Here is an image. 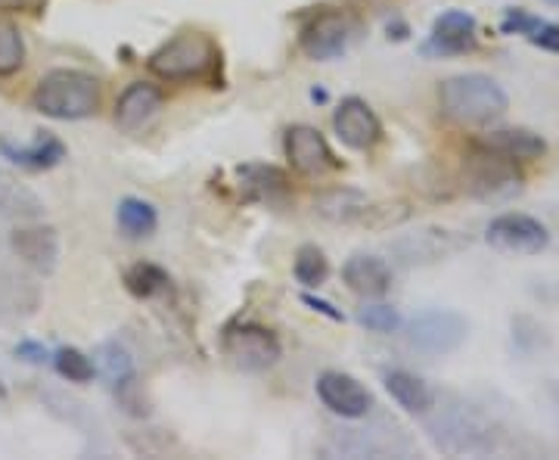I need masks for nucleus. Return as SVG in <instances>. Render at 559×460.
Segmentation results:
<instances>
[{"label": "nucleus", "instance_id": "cd10ccee", "mask_svg": "<svg viewBox=\"0 0 559 460\" xmlns=\"http://www.w3.org/2000/svg\"><path fill=\"white\" fill-rule=\"evenodd\" d=\"M16 355H20L22 361H28V364H44V361H50L47 349L38 345V342H20V345H16Z\"/></svg>", "mask_w": 559, "mask_h": 460}, {"label": "nucleus", "instance_id": "f03ea898", "mask_svg": "<svg viewBox=\"0 0 559 460\" xmlns=\"http://www.w3.org/2000/svg\"><path fill=\"white\" fill-rule=\"evenodd\" d=\"M162 81H215L221 69L218 40L197 28H183L146 60Z\"/></svg>", "mask_w": 559, "mask_h": 460}, {"label": "nucleus", "instance_id": "bb28decb", "mask_svg": "<svg viewBox=\"0 0 559 460\" xmlns=\"http://www.w3.org/2000/svg\"><path fill=\"white\" fill-rule=\"evenodd\" d=\"M47 0H0V13H44Z\"/></svg>", "mask_w": 559, "mask_h": 460}, {"label": "nucleus", "instance_id": "1a4fd4ad", "mask_svg": "<svg viewBox=\"0 0 559 460\" xmlns=\"http://www.w3.org/2000/svg\"><path fill=\"white\" fill-rule=\"evenodd\" d=\"M479 47V25L466 10H448L432 22V35L423 54L429 57H463Z\"/></svg>", "mask_w": 559, "mask_h": 460}, {"label": "nucleus", "instance_id": "0eeeda50", "mask_svg": "<svg viewBox=\"0 0 559 460\" xmlns=\"http://www.w3.org/2000/svg\"><path fill=\"white\" fill-rule=\"evenodd\" d=\"M318 399L323 401V408L336 417L345 421H360L370 414L373 408V396L370 389L360 380H355L352 374L342 370H326L318 377Z\"/></svg>", "mask_w": 559, "mask_h": 460}, {"label": "nucleus", "instance_id": "7ed1b4c3", "mask_svg": "<svg viewBox=\"0 0 559 460\" xmlns=\"http://www.w3.org/2000/svg\"><path fill=\"white\" fill-rule=\"evenodd\" d=\"M441 113L460 125H491L507 116L510 101L498 81L488 75H454L439 84Z\"/></svg>", "mask_w": 559, "mask_h": 460}, {"label": "nucleus", "instance_id": "39448f33", "mask_svg": "<svg viewBox=\"0 0 559 460\" xmlns=\"http://www.w3.org/2000/svg\"><path fill=\"white\" fill-rule=\"evenodd\" d=\"M224 355L234 361L240 370L259 374L274 367L283 355L277 333L261 323H237L224 333Z\"/></svg>", "mask_w": 559, "mask_h": 460}, {"label": "nucleus", "instance_id": "9d476101", "mask_svg": "<svg viewBox=\"0 0 559 460\" xmlns=\"http://www.w3.org/2000/svg\"><path fill=\"white\" fill-rule=\"evenodd\" d=\"M333 128L348 150H373L382 141V121L380 116L367 106L360 97H345L333 113Z\"/></svg>", "mask_w": 559, "mask_h": 460}, {"label": "nucleus", "instance_id": "b1692460", "mask_svg": "<svg viewBox=\"0 0 559 460\" xmlns=\"http://www.w3.org/2000/svg\"><path fill=\"white\" fill-rule=\"evenodd\" d=\"M53 367L60 374L62 380L69 382H91L97 377V367H94V358H87L81 349L75 345H62L53 352Z\"/></svg>", "mask_w": 559, "mask_h": 460}, {"label": "nucleus", "instance_id": "9b49d317", "mask_svg": "<svg viewBox=\"0 0 559 460\" xmlns=\"http://www.w3.org/2000/svg\"><path fill=\"white\" fill-rule=\"evenodd\" d=\"M466 333H469V323L466 318H460L457 311H426L411 323V342L432 355L454 352L460 342L466 340Z\"/></svg>", "mask_w": 559, "mask_h": 460}, {"label": "nucleus", "instance_id": "aec40b11", "mask_svg": "<svg viewBox=\"0 0 559 460\" xmlns=\"http://www.w3.org/2000/svg\"><path fill=\"white\" fill-rule=\"evenodd\" d=\"M94 367H97V374H100L103 380L112 382V386H124L134 377V361H131V355L121 349L119 342L100 345L97 355H94Z\"/></svg>", "mask_w": 559, "mask_h": 460}, {"label": "nucleus", "instance_id": "ddd939ff", "mask_svg": "<svg viewBox=\"0 0 559 460\" xmlns=\"http://www.w3.org/2000/svg\"><path fill=\"white\" fill-rule=\"evenodd\" d=\"M342 281L360 299H382L392 290V268L377 256H352L342 268Z\"/></svg>", "mask_w": 559, "mask_h": 460}, {"label": "nucleus", "instance_id": "393cba45", "mask_svg": "<svg viewBox=\"0 0 559 460\" xmlns=\"http://www.w3.org/2000/svg\"><path fill=\"white\" fill-rule=\"evenodd\" d=\"M246 178V187L252 190L249 197L252 200H274V193L286 190V175L277 168H264V165H252V168H242L240 172Z\"/></svg>", "mask_w": 559, "mask_h": 460}, {"label": "nucleus", "instance_id": "a878e982", "mask_svg": "<svg viewBox=\"0 0 559 460\" xmlns=\"http://www.w3.org/2000/svg\"><path fill=\"white\" fill-rule=\"evenodd\" d=\"M358 323L370 333H395L401 327V315L392 305H364L358 311Z\"/></svg>", "mask_w": 559, "mask_h": 460}, {"label": "nucleus", "instance_id": "f3484780", "mask_svg": "<svg viewBox=\"0 0 559 460\" xmlns=\"http://www.w3.org/2000/svg\"><path fill=\"white\" fill-rule=\"evenodd\" d=\"M481 146H488V150H495V153L513 162L540 160L547 153L544 138L535 134V131H528V128H498V131L485 134Z\"/></svg>", "mask_w": 559, "mask_h": 460}, {"label": "nucleus", "instance_id": "a211bd4d", "mask_svg": "<svg viewBox=\"0 0 559 460\" xmlns=\"http://www.w3.org/2000/svg\"><path fill=\"white\" fill-rule=\"evenodd\" d=\"M385 392L399 401L407 414H426L436 404V396H432L429 382L419 380L417 374H407V370L385 374Z\"/></svg>", "mask_w": 559, "mask_h": 460}, {"label": "nucleus", "instance_id": "c85d7f7f", "mask_svg": "<svg viewBox=\"0 0 559 460\" xmlns=\"http://www.w3.org/2000/svg\"><path fill=\"white\" fill-rule=\"evenodd\" d=\"M301 302H305V305H311V308H314V311H320V315H326V318L342 320V315L336 311V308H333V305H330V302H320V299H314V296H301Z\"/></svg>", "mask_w": 559, "mask_h": 460}, {"label": "nucleus", "instance_id": "6ab92c4d", "mask_svg": "<svg viewBox=\"0 0 559 460\" xmlns=\"http://www.w3.org/2000/svg\"><path fill=\"white\" fill-rule=\"evenodd\" d=\"M116 221H119L121 234H124V237H131V240H143V237L156 234V227H159V215H156V209H153L150 202L134 200V197H128V200L119 202Z\"/></svg>", "mask_w": 559, "mask_h": 460}, {"label": "nucleus", "instance_id": "f257e3e1", "mask_svg": "<svg viewBox=\"0 0 559 460\" xmlns=\"http://www.w3.org/2000/svg\"><path fill=\"white\" fill-rule=\"evenodd\" d=\"M103 84L81 69H53L35 84L32 106L57 121H81L100 113Z\"/></svg>", "mask_w": 559, "mask_h": 460}, {"label": "nucleus", "instance_id": "4be33fe9", "mask_svg": "<svg viewBox=\"0 0 559 460\" xmlns=\"http://www.w3.org/2000/svg\"><path fill=\"white\" fill-rule=\"evenodd\" d=\"M25 66V38L20 25L10 20H0V79L16 75Z\"/></svg>", "mask_w": 559, "mask_h": 460}, {"label": "nucleus", "instance_id": "423d86ee", "mask_svg": "<svg viewBox=\"0 0 559 460\" xmlns=\"http://www.w3.org/2000/svg\"><path fill=\"white\" fill-rule=\"evenodd\" d=\"M485 240L510 256H538L550 246V231H547V224H540L532 215L507 212L485 227Z\"/></svg>", "mask_w": 559, "mask_h": 460}, {"label": "nucleus", "instance_id": "412c9836", "mask_svg": "<svg viewBox=\"0 0 559 460\" xmlns=\"http://www.w3.org/2000/svg\"><path fill=\"white\" fill-rule=\"evenodd\" d=\"M168 274L162 271L159 264H150V261H140L134 268H128L124 271V286H128V293L131 296H138V299H153V296H159L162 290H168Z\"/></svg>", "mask_w": 559, "mask_h": 460}, {"label": "nucleus", "instance_id": "20e7f679", "mask_svg": "<svg viewBox=\"0 0 559 460\" xmlns=\"http://www.w3.org/2000/svg\"><path fill=\"white\" fill-rule=\"evenodd\" d=\"M355 35H358V22L352 20L348 13H342V10H323V13H318L314 20L301 28L299 47L308 60L326 62L342 57L352 47Z\"/></svg>", "mask_w": 559, "mask_h": 460}, {"label": "nucleus", "instance_id": "2eb2a0df", "mask_svg": "<svg viewBox=\"0 0 559 460\" xmlns=\"http://www.w3.org/2000/svg\"><path fill=\"white\" fill-rule=\"evenodd\" d=\"M0 153H3V160L22 165V168H32V172H47L66 160V146L53 134H38L35 143H28V146H16L7 138H0Z\"/></svg>", "mask_w": 559, "mask_h": 460}, {"label": "nucleus", "instance_id": "5701e85b", "mask_svg": "<svg viewBox=\"0 0 559 460\" xmlns=\"http://www.w3.org/2000/svg\"><path fill=\"white\" fill-rule=\"evenodd\" d=\"M293 271H296V281H299L301 286L318 290V286H323L326 278H330V259L323 256V249L308 243V246H301L299 252H296Z\"/></svg>", "mask_w": 559, "mask_h": 460}, {"label": "nucleus", "instance_id": "dca6fc26", "mask_svg": "<svg viewBox=\"0 0 559 460\" xmlns=\"http://www.w3.org/2000/svg\"><path fill=\"white\" fill-rule=\"evenodd\" d=\"M13 252L38 271H50L60 256V240L53 227H20L13 231Z\"/></svg>", "mask_w": 559, "mask_h": 460}, {"label": "nucleus", "instance_id": "4468645a", "mask_svg": "<svg viewBox=\"0 0 559 460\" xmlns=\"http://www.w3.org/2000/svg\"><path fill=\"white\" fill-rule=\"evenodd\" d=\"M500 32L503 35H520V38L535 44L540 50H547V54H559V22L540 20V16L522 10V7H510L503 13Z\"/></svg>", "mask_w": 559, "mask_h": 460}, {"label": "nucleus", "instance_id": "6e6552de", "mask_svg": "<svg viewBox=\"0 0 559 460\" xmlns=\"http://www.w3.org/2000/svg\"><path fill=\"white\" fill-rule=\"evenodd\" d=\"M286 160L299 172V175H323V172H336L342 162L336 160V153L330 150L326 138L320 134L314 125H293L286 131Z\"/></svg>", "mask_w": 559, "mask_h": 460}, {"label": "nucleus", "instance_id": "f8f14e48", "mask_svg": "<svg viewBox=\"0 0 559 460\" xmlns=\"http://www.w3.org/2000/svg\"><path fill=\"white\" fill-rule=\"evenodd\" d=\"M162 103H165V91L159 84L134 81L121 91V97L116 101V125L124 134H134L159 116Z\"/></svg>", "mask_w": 559, "mask_h": 460}]
</instances>
